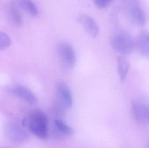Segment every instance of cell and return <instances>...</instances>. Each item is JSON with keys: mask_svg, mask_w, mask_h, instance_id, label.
Masks as SVG:
<instances>
[{"mask_svg": "<svg viewBox=\"0 0 149 148\" xmlns=\"http://www.w3.org/2000/svg\"><path fill=\"white\" fill-rule=\"evenodd\" d=\"M30 131L36 136L45 139L48 136V119L43 111L37 109L31 112L26 120Z\"/></svg>", "mask_w": 149, "mask_h": 148, "instance_id": "6da1fadb", "label": "cell"}, {"mask_svg": "<svg viewBox=\"0 0 149 148\" xmlns=\"http://www.w3.org/2000/svg\"><path fill=\"white\" fill-rule=\"evenodd\" d=\"M110 43L112 48L122 55L129 54L136 47L135 41L128 34L120 33L111 37Z\"/></svg>", "mask_w": 149, "mask_h": 148, "instance_id": "7a4b0ae2", "label": "cell"}, {"mask_svg": "<svg viewBox=\"0 0 149 148\" xmlns=\"http://www.w3.org/2000/svg\"><path fill=\"white\" fill-rule=\"evenodd\" d=\"M131 111L135 120L144 126L149 125V101L138 98L131 103Z\"/></svg>", "mask_w": 149, "mask_h": 148, "instance_id": "3957f363", "label": "cell"}, {"mask_svg": "<svg viewBox=\"0 0 149 148\" xmlns=\"http://www.w3.org/2000/svg\"><path fill=\"white\" fill-rule=\"evenodd\" d=\"M4 132L8 139L15 142H24L28 140L29 134L23 128L15 123L9 122L5 124Z\"/></svg>", "mask_w": 149, "mask_h": 148, "instance_id": "277c9868", "label": "cell"}, {"mask_svg": "<svg viewBox=\"0 0 149 148\" xmlns=\"http://www.w3.org/2000/svg\"><path fill=\"white\" fill-rule=\"evenodd\" d=\"M58 52L62 63L69 68L74 67L76 56L72 46L66 42L60 43L58 46Z\"/></svg>", "mask_w": 149, "mask_h": 148, "instance_id": "5b68a950", "label": "cell"}, {"mask_svg": "<svg viewBox=\"0 0 149 148\" xmlns=\"http://www.w3.org/2000/svg\"><path fill=\"white\" fill-rule=\"evenodd\" d=\"M9 89L13 95L23 100L29 104H35L37 103L38 99L36 95L26 87L16 84L11 86Z\"/></svg>", "mask_w": 149, "mask_h": 148, "instance_id": "8992f818", "label": "cell"}, {"mask_svg": "<svg viewBox=\"0 0 149 148\" xmlns=\"http://www.w3.org/2000/svg\"><path fill=\"white\" fill-rule=\"evenodd\" d=\"M57 91L62 105L66 109H70L73 106V98L69 86L65 83L60 82L57 85Z\"/></svg>", "mask_w": 149, "mask_h": 148, "instance_id": "52a82bcc", "label": "cell"}, {"mask_svg": "<svg viewBox=\"0 0 149 148\" xmlns=\"http://www.w3.org/2000/svg\"><path fill=\"white\" fill-rule=\"evenodd\" d=\"M93 38H96L99 33V28L95 20L87 14H81L76 18Z\"/></svg>", "mask_w": 149, "mask_h": 148, "instance_id": "ba28073f", "label": "cell"}, {"mask_svg": "<svg viewBox=\"0 0 149 148\" xmlns=\"http://www.w3.org/2000/svg\"><path fill=\"white\" fill-rule=\"evenodd\" d=\"M136 47L139 52L145 57L149 58V33L142 31L140 33L135 41Z\"/></svg>", "mask_w": 149, "mask_h": 148, "instance_id": "9c48e42d", "label": "cell"}, {"mask_svg": "<svg viewBox=\"0 0 149 148\" xmlns=\"http://www.w3.org/2000/svg\"><path fill=\"white\" fill-rule=\"evenodd\" d=\"M130 16L132 21L136 24L140 26H144L146 24L147 20L145 13L139 6L134 5L130 8Z\"/></svg>", "mask_w": 149, "mask_h": 148, "instance_id": "30bf717a", "label": "cell"}, {"mask_svg": "<svg viewBox=\"0 0 149 148\" xmlns=\"http://www.w3.org/2000/svg\"><path fill=\"white\" fill-rule=\"evenodd\" d=\"M15 0H10L9 3L8 11L11 20L17 27H20L23 24L22 14Z\"/></svg>", "mask_w": 149, "mask_h": 148, "instance_id": "8fae6325", "label": "cell"}, {"mask_svg": "<svg viewBox=\"0 0 149 148\" xmlns=\"http://www.w3.org/2000/svg\"><path fill=\"white\" fill-rule=\"evenodd\" d=\"M20 9L27 12L33 17L37 16L38 10L36 5L31 0H15Z\"/></svg>", "mask_w": 149, "mask_h": 148, "instance_id": "7c38bea8", "label": "cell"}, {"mask_svg": "<svg viewBox=\"0 0 149 148\" xmlns=\"http://www.w3.org/2000/svg\"><path fill=\"white\" fill-rule=\"evenodd\" d=\"M117 70L122 81L127 77L129 70L130 64L128 60L123 56H119L117 58Z\"/></svg>", "mask_w": 149, "mask_h": 148, "instance_id": "4fadbf2b", "label": "cell"}, {"mask_svg": "<svg viewBox=\"0 0 149 148\" xmlns=\"http://www.w3.org/2000/svg\"><path fill=\"white\" fill-rule=\"evenodd\" d=\"M54 125L58 133L65 136H71L74 134V129L62 120L60 119L55 120Z\"/></svg>", "mask_w": 149, "mask_h": 148, "instance_id": "5bb4252c", "label": "cell"}, {"mask_svg": "<svg viewBox=\"0 0 149 148\" xmlns=\"http://www.w3.org/2000/svg\"><path fill=\"white\" fill-rule=\"evenodd\" d=\"M12 41L8 34L0 31V50L8 48L11 45Z\"/></svg>", "mask_w": 149, "mask_h": 148, "instance_id": "9a60e30c", "label": "cell"}, {"mask_svg": "<svg viewBox=\"0 0 149 148\" xmlns=\"http://www.w3.org/2000/svg\"><path fill=\"white\" fill-rule=\"evenodd\" d=\"M112 0H94L95 4L97 8L104 9L108 7Z\"/></svg>", "mask_w": 149, "mask_h": 148, "instance_id": "2e32d148", "label": "cell"}, {"mask_svg": "<svg viewBox=\"0 0 149 148\" xmlns=\"http://www.w3.org/2000/svg\"><path fill=\"white\" fill-rule=\"evenodd\" d=\"M148 147L149 148V142L148 144V147Z\"/></svg>", "mask_w": 149, "mask_h": 148, "instance_id": "e0dca14e", "label": "cell"}]
</instances>
